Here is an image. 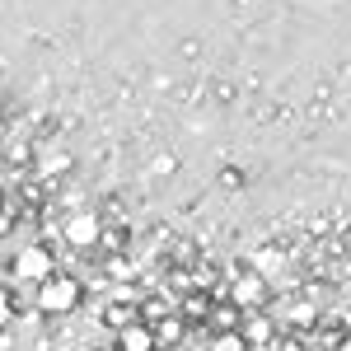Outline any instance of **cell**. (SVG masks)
I'll return each instance as SVG.
<instances>
[{
  "mask_svg": "<svg viewBox=\"0 0 351 351\" xmlns=\"http://www.w3.org/2000/svg\"><path fill=\"white\" fill-rule=\"evenodd\" d=\"M80 300H84V281H80V276H71V271H52V276L38 286L33 304H38L43 314H71Z\"/></svg>",
  "mask_w": 351,
  "mask_h": 351,
  "instance_id": "1",
  "label": "cell"
},
{
  "mask_svg": "<svg viewBox=\"0 0 351 351\" xmlns=\"http://www.w3.org/2000/svg\"><path fill=\"white\" fill-rule=\"evenodd\" d=\"M56 267V258H52V248L47 243H28V248H19L14 253V281H33V286H43Z\"/></svg>",
  "mask_w": 351,
  "mask_h": 351,
  "instance_id": "2",
  "label": "cell"
},
{
  "mask_svg": "<svg viewBox=\"0 0 351 351\" xmlns=\"http://www.w3.org/2000/svg\"><path fill=\"white\" fill-rule=\"evenodd\" d=\"M112 351H160V342H155V328L150 324H127L122 332H117V342H112Z\"/></svg>",
  "mask_w": 351,
  "mask_h": 351,
  "instance_id": "3",
  "label": "cell"
},
{
  "mask_svg": "<svg viewBox=\"0 0 351 351\" xmlns=\"http://www.w3.org/2000/svg\"><path fill=\"white\" fill-rule=\"evenodd\" d=\"M99 230H104V225H99V216H71V225H66V243H71V248H94V243L104 239V234H99Z\"/></svg>",
  "mask_w": 351,
  "mask_h": 351,
  "instance_id": "4",
  "label": "cell"
},
{
  "mask_svg": "<svg viewBox=\"0 0 351 351\" xmlns=\"http://www.w3.org/2000/svg\"><path fill=\"white\" fill-rule=\"evenodd\" d=\"M183 332H188V319H183V314H169V319H160V324H155V342H160V351L183 347Z\"/></svg>",
  "mask_w": 351,
  "mask_h": 351,
  "instance_id": "5",
  "label": "cell"
},
{
  "mask_svg": "<svg viewBox=\"0 0 351 351\" xmlns=\"http://www.w3.org/2000/svg\"><path fill=\"white\" fill-rule=\"evenodd\" d=\"M234 304H239V309H258V304H263V281H258V276H243L239 286H234Z\"/></svg>",
  "mask_w": 351,
  "mask_h": 351,
  "instance_id": "6",
  "label": "cell"
},
{
  "mask_svg": "<svg viewBox=\"0 0 351 351\" xmlns=\"http://www.w3.org/2000/svg\"><path fill=\"white\" fill-rule=\"evenodd\" d=\"M104 324H108L112 332H122L127 324H136V304H122V300H112L108 309H104Z\"/></svg>",
  "mask_w": 351,
  "mask_h": 351,
  "instance_id": "7",
  "label": "cell"
},
{
  "mask_svg": "<svg viewBox=\"0 0 351 351\" xmlns=\"http://www.w3.org/2000/svg\"><path fill=\"white\" fill-rule=\"evenodd\" d=\"M206 351H248V342H243V332L234 328V332H216Z\"/></svg>",
  "mask_w": 351,
  "mask_h": 351,
  "instance_id": "8",
  "label": "cell"
},
{
  "mask_svg": "<svg viewBox=\"0 0 351 351\" xmlns=\"http://www.w3.org/2000/svg\"><path fill=\"white\" fill-rule=\"evenodd\" d=\"M239 332H243V342H263L271 332V324L267 319H248V324H239Z\"/></svg>",
  "mask_w": 351,
  "mask_h": 351,
  "instance_id": "9",
  "label": "cell"
},
{
  "mask_svg": "<svg viewBox=\"0 0 351 351\" xmlns=\"http://www.w3.org/2000/svg\"><path fill=\"white\" fill-rule=\"evenodd\" d=\"M183 314H188V319H197V314L206 319V314H211V300H206V295H188V304H183Z\"/></svg>",
  "mask_w": 351,
  "mask_h": 351,
  "instance_id": "10",
  "label": "cell"
},
{
  "mask_svg": "<svg viewBox=\"0 0 351 351\" xmlns=\"http://www.w3.org/2000/svg\"><path fill=\"white\" fill-rule=\"evenodd\" d=\"M10 319H14V295H10V291L0 286V332L10 328Z\"/></svg>",
  "mask_w": 351,
  "mask_h": 351,
  "instance_id": "11",
  "label": "cell"
},
{
  "mask_svg": "<svg viewBox=\"0 0 351 351\" xmlns=\"http://www.w3.org/2000/svg\"><path fill=\"white\" fill-rule=\"evenodd\" d=\"M220 183H225V188H243V173H234V169H225V173H220Z\"/></svg>",
  "mask_w": 351,
  "mask_h": 351,
  "instance_id": "12",
  "label": "cell"
},
{
  "mask_svg": "<svg viewBox=\"0 0 351 351\" xmlns=\"http://www.w3.org/2000/svg\"><path fill=\"white\" fill-rule=\"evenodd\" d=\"M5 206H10V202H5V188H0V216H5Z\"/></svg>",
  "mask_w": 351,
  "mask_h": 351,
  "instance_id": "13",
  "label": "cell"
},
{
  "mask_svg": "<svg viewBox=\"0 0 351 351\" xmlns=\"http://www.w3.org/2000/svg\"><path fill=\"white\" fill-rule=\"evenodd\" d=\"M0 169H5V155H0Z\"/></svg>",
  "mask_w": 351,
  "mask_h": 351,
  "instance_id": "14",
  "label": "cell"
},
{
  "mask_svg": "<svg viewBox=\"0 0 351 351\" xmlns=\"http://www.w3.org/2000/svg\"><path fill=\"white\" fill-rule=\"evenodd\" d=\"M173 351H188V347H173Z\"/></svg>",
  "mask_w": 351,
  "mask_h": 351,
  "instance_id": "15",
  "label": "cell"
}]
</instances>
